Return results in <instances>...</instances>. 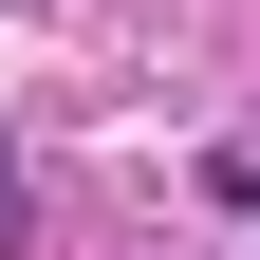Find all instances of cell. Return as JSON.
Returning a JSON list of instances; mask_svg holds the SVG:
<instances>
[]
</instances>
